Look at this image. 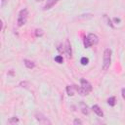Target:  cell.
<instances>
[{"mask_svg": "<svg viewBox=\"0 0 125 125\" xmlns=\"http://www.w3.org/2000/svg\"><path fill=\"white\" fill-rule=\"evenodd\" d=\"M113 21L116 22V23H118V22H120V19H118V18H114L113 19Z\"/></svg>", "mask_w": 125, "mask_h": 125, "instance_id": "ffe728a7", "label": "cell"}, {"mask_svg": "<svg viewBox=\"0 0 125 125\" xmlns=\"http://www.w3.org/2000/svg\"><path fill=\"white\" fill-rule=\"evenodd\" d=\"M35 118H36V120H37L39 123H41V124H51V121H50L44 114H42V113H40V112H36V113H35Z\"/></svg>", "mask_w": 125, "mask_h": 125, "instance_id": "5b68a950", "label": "cell"}, {"mask_svg": "<svg viewBox=\"0 0 125 125\" xmlns=\"http://www.w3.org/2000/svg\"><path fill=\"white\" fill-rule=\"evenodd\" d=\"M55 61L58 62V63H62V62H63V59H62V56H56L55 57Z\"/></svg>", "mask_w": 125, "mask_h": 125, "instance_id": "5bb4252c", "label": "cell"}, {"mask_svg": "<svg viewBox=\"0 0 125 125\" xmlns=\"http://www.w3.org/2000/svg\"><path fill=\"white\" fill-rule=\"evenodd\" d=\"M64 52L67 56V58H71V54H72V51H71V46H70V43L68 41V39L65 40V47H64Z\"/></svg>", "mask_w": 125, "mask_h": 125, "instance_id": "8992f818", "label": "cell"}, {"mask_svg": "<svg viewBox=\"0 0 125 125\" xmlns=\"http://www.w3.org/2000/svg\"><path fill=\"white\" fill-rule=\"evenodd\" d=\"M104 19L106 20V22H107V24H108V25H110L111 27H113V24L111 23V21H110V20H109V19H108V18H107L105 15H104Z\"/></svg>", "mask_w": 125, "mask_h": 125, "instance_id": "e0dca14e", "label": "cell"}, {"mask_svg": "<svg viewBox=\"0 0 125 125\" xmlns=\"http://www.w3.org/2000/svg\"><path fill=\"white\" fill-rule=\"evenodd\" d=\"M75 91H76V85H69L66 87V93L68 96H73Z\"/></svg>", "mask_w": 125, "mask_h": 125, "instance_id": "9c48e42d", "label": "cell"}, {"mask_svg": "<svg viewBox=\"0 0 125 125\" xmlns=\"http://www.w3.org/2000/svg\"><path fill=\"white\" fill-rule=\"evenodd\" d=\"M99 42V37L94 33H89L87 37L84 38V46L85 48H90L92 45H95Z\"/></svg>", "mask_w": 125, "mask_h": 125, "instance_id": "7a4b0ae2", "label": "cell"}, {"mask_svg": "<svg viewBox=\"0 0 125 125\" xmlns=\"http://www.w3.org/2000/svg\"><path fill=\"white\" fill-rule=\"evenodd\" d=\"M7 0H2V5H4L5 4V2H6Z\"/></svg>", "mask_w": 125, "mask_h": 125, "instance_id": "44dd1931", "label": "cell"}, {"mask_svg": "<svg viewBox=\"0 0 125 125\" xmlns=\"http://www.w3.org/2000/svg\"><path fill=\"white\" fill-rule=\"evenodd\" d=\"M111 54L112 51L109 48H106L104 52V62H103V68L104 70H106L109 65H110V62H111Z\"/></svg>", "mask_w": 125, "mask_h": 125, "instance_id": "3957f363", "label": "cell"}, {"mask_svg": "<svg viewBox=\"0 0 125 125\" xmlns=\"http://www.w3.org/2000/svg\"><path fill=\"white\" fill-rule=\"evenodd\" d=\"M35 35L38 37V36H42L43 35V30L42 29H36L35 30Z\"/></svg>", "mask_w": 125, "mask_h": 125, "instance_id": "2e32d148", "label": "cell"}, {"mask_svg": "<svg viewBox=\"0 0 125 125\" xmlns=\"http://www.w3.org/2000/svg\"><path fill=\"white\" fill-rule=\"evenodd\" d=\"M27 17H28V11L27 9H22L20 11L19 16H18V26H22L23 24H25L26 21H27Z\"/></svg>", "mask_w": 125, "mask_h": 125, "instance_id": "277c9868", "label": "cell"}, {"mask_svg": "<svg viewBox=\"0 0 125 125\" xmlns=\"http://www.w3.org/2000/svg\"><path fill=\"white\" fill-rule=\"evenodd\" d=\"M80 108H81V111H82L83 114L87 115V114L89 113V107H88L84 103H81V104H80Z\"/></svg>", "mask_w": 125, "mask_h": 125, "instance_id": "8fae6325", "label": "cell"}, {"mask_svg": "<svg viewBox=\"0 0 125 125\" xmlns=\"http://www.w3.org/2000/svg\"><path fill=\"white\" fill-rule=\"evenodd\" d=\"M80 62H81L82 65H86V64H88V62H89V59L86 58V57H83V58H81Z\"/></svg>", "mask_w": 125, "mask_h": 125, "instance_id": "4fadbf2b", "label": "cell"}, {"mask_svg": "<svg viewBox=\"0 0 125 125\" xmlns=\"http://www.w3.org/2000/svg\"><path fill=\"white\" fill-rule=\"evenodd\" d=\"M23 63H24V65L27 67V68H29V69H31V68H33L34 66H35V64H34V62H32V61H29V60H23Z\"/></svg>", "mask_w": 125, "mask_h": 125, "instance_id": "30bf717a", "label": "cell"}, {"mask_svg": "<svg viewBox=\"0 0 125 125\" xmlns=\"http://www.w3.org/2000/svg\"><path fill=\"white\" fill-rule=\"evenodd\" d=\"M58 2H59V0H47L46 4H45L44 7H43V10H49V9H51V8H52L53 6H55Z\"/></svg>", "mask_w": 125, "mask_h": 125, "instance_id": "52a82bcc", "label": "cell"}, {"mask_svg": "<svg viewBox=\"0 0 125 125\" xmlns=\"http://www.w3.org/2000/svg\"><path fill=\"white\" fill-rule=\"evenodd\" d=\"M18 122H19V118L18 117H13L8 121V123H10V124H15V123H18Z\"/></svg>", "mask_w": 125, "mask_h": 125, "instance_id": "9a60e30c", "label": "cell"}, {"mask_svg": "<svg viewBox=\"0 0 125 125\" xmlns=\"http://www.w3.org/2000/svg\"><path fill=\"white\" fill-rule=\"evenodd\" d=\"M80 83H81V86L80 87H77L76 86V91L81 95V96H86L88 95L91 91H92V85L89 83V81H87L86 79L82 78L80 80Z\"/></svg>", "mask_w": 125, "mask_h": 125, "instance_id": "6da1fadb", "label": "cell"}, {"mask_svg": "<svg viewBox=\"0 0 125 125\" xmlns=\"http://www.w3.org/2000/svg\"><path fill=\"white\" fill-rule=\"evenodd\" d=\"M121 95H122V98L125 100V88H123V89L121 90Z\"/></svg>", "mask_w": 125, "mask_h": 125, "instance_id": "d6986e66", "label": "cell"}, {"mask_svg": "<svg viewBox=\"0 0 125 125\" xmlns=\"http://www.w3.org/2000/svg\"><path fill=\"white\" fill-rule=\"evenodd\" d=\"M107 104H108L110 106H114V105H115V104H116L115 98H114V97H110V98L107 100Z\"/></svg>", "mask_w": 125, "mask_h": 125, "instance_id": "7c38bea8", "label": "cell"}, {"mask_svg": "<svg viewBox=\"0 0 125 125\" xmlns=\"http://www.w3.org/2000/svg\"><path fill=\"white\" fill-rule=\"evenodd\" d=\"M92 109H93V111H94L98 116H100V117H103V116H104V112H103L102 108H101L98 104L93 105V106H92Z\"/></svg>", "mask_w": 125, "mask_h": 125, "instance_id": "ba28073f", "label": "cell"}, {"mask_svg": "<svg viewBox=\"0 0 125 125\" xmlns=\"http://www.w3.org/2000/svg\"><path fill=\"white\" fill-rule=\"evenodd\" d=\"M36 2H40V1H43V0H35Z\"/></svg>", "mask_w": 125, "mask_h": 125, "instance_id": "7402d4cb", "label": "cell"}, {"mask_svg": "<svg viewBox=\"0 0 125 125\" xmlns=\"http://www.w3.org/2000/svg\"><path fill=\"white\" fill-rule=\"evenodd\" d=\"M73 124H74V125H81V124H82V121H81L80 119H74Z\"/></svg>", "mask_w": 125, "mask_h": 125, "instance_id": "ac0fdd59", "label": "cell"}]
</instances>
